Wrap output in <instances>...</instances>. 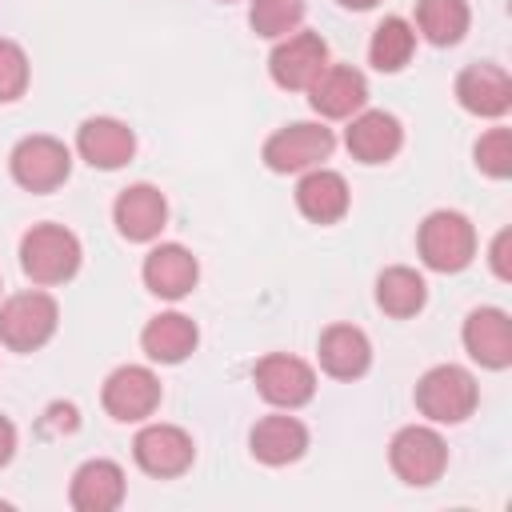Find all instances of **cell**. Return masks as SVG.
<instances>
[{"label": "cell", "mask_w": 512, "mask_h": 512, "mask_svg": "<svg viewBox=\"0 0 512 512\" xmlns=\"http://www.w3.org/2000/svg\"><path fill=\"white\" fill-rule=\"evenodd\" d=\"M476 376L460 364H436L416 380V408L436 424H464L476 412Z\"/></svg>", "instance_id": "obj_3"}, {"label": "cell", "mask_w": 512, "mask_h": 512, "mask_svg": "<svg viewBox=\"0 0 512 512\" xmlns=\"http://www.w3.org/2000/svg\"><path fill=\"white\" fill-rule=\"evenodd\" d=\"M348 180L332 168H308L296 184V208L312 220V224H336L348 212Z\"/></svg>", "instance_id": "obj_21"}, {"label": "cell", "mask_w": 512, "mask_h": 512, "mask_svg": "<svg viewBox=\"0 0 512 512\" xmlns=\"http://www.w3.org/2000/svg\"><path fill=\"white\" fill-rule=\"evenodd\" d=\"M348 120L352 124L344 128V144H348L352 160H360V164H384V160H392L400 152L404 128H400V120L392 112H384V108H368L364 112L360 108Z\"/></svg>", "instance_id": "obj_15"}, {"label": "cell", "mask_w": 512, "mask_h": 512, "mask_svg": "<svg viewBox=\"0 0 512 512\" xmlns=\"http://www.w3.org/2000/svg\"><path fill=\"white\" fill-rule=\"evenodd\" d=\"M416 52V28L404 16H384L372 32L368 44V60L376 72H400Z\"/></svg>", "instance_id": "obj_26"}, {"label": "cell", "mask_w": 512, "mask_h": 512, "mask_svg": "<svg viewBox=\"0 0 512 512\" xmlns=\"http://www.w3.org/2000/svg\"><path fill=\"white\" fill-rule=\"evenodd\" d=\"M248 448H252V456H256L260 464L280 468V464H292V460L304 456V448H308V428H304L296 416H280V412H276V416H264V420L252 424Z\"/></svg>", "instance_id": "obj_20"}, {"label": "cell", "mask_w": 512, "mask_h": 512, "mask_svg": "<svg viewBox=\"0 0 512 512\" xmlns=\"http://www.w3.org/2000/svg\"><path fill=\"white\" fill-rule=\"evenodd\" d=\"M80 260H84L80 240L64 224H32L24 232V240H20V268L40 288H52V284L72 280L76 268H80Z\"/></svg>", "instance_id": "obj_1"}, {"label": "cell", "mask_w": 512, "mask_h": 512, "mask_svg": "<svg viewBox=\"0 0 512 512\" xmlns=\"http://www.w3.org/2000/svg\"><path fill=\"white\" fill-rule=\"evenodd\" d=\"M324 68H328V40L320 32H304V28L280 36L268 56V72L284 92H308Z\"/></svg>", "instance_id": "obj_8"}, {"label": "cell", "mask_w": 512, "mask_h": 512, "mask_svg": "<svg viewBox=\"0 0 512 512\" xmlns=\"http://www.w3.org/2000/svg\"><path fill=\"white\" fill-rule=\"evenodd\" d=\"M68 500L76 512H112L120 508L124 500V468L116 460H84L72 476V488H68Z\"/></svg>", "instance_id": "obj_19"}, {"label": "cell", "mask_w": 512, "mask_h": 512, "mask_svg": "<svg viewBox=\"0 0 512 512\" xmlns=\"http://www.w3.org/2000/svg\"><path fill=\"white\" fill-rule=\"evenodd\" d=\"M252 380H256V392H260L268 404L288 408V412L300 408V404H308V400L316 396V372H312V364L300 360V356H288V352L264 356V360L256 364Z\"/></svg>", "instance_id": "obj_10"}, {"label": "cell", "mask_w": 512, "mask_h": 512, "mask_svg": "<svg viewBox=\"0 0 512 512\" xmlns=\"http://www.w3.org/2000/svg\"><path fill=\"white\" fill-rule=\"evenodd\" d=\"M344 8H356V12H364V8H376L380 0H340Z\"/></svg>", "instance_id": "obj_32"}, {"label": "cell", "mask_w": 512, "mask_h": 512, "mask_svg": "<svg viewBox=\"0 0 512 512\" xmlns=\"http://www.w3.org/2000/svg\"><path fill=\"white\" fill-rule=\"evenodd\" d=\"M308 104H312V112L324 116V120H348V116H356V112L368 104V80H364V72L352 68V64H328V68L312 80Z\"/></svg>", "instance_id": "obj_12"}, {"label": "cell", "mask_w": 512, "mask_h": 512, "mask_svg": "<svg viewBox=\"0 0 512 512\" xmlns=\"http://www.w3.org/2000/svg\"><path fill=\"white\" fill-rule=\"evenodd\" d=\"M144 288L160 300H184L196 280H200V264L196 256L184 248V244H156L148 256H144Z\"/></svg>", "instance_id": "obj_16"}, {"label": "cell", "mask_w": 512, "mask_h": 512, "mask_svg": "<svg viewBox=\"0 0 512 512\" xmlns=\"http://www.w3.org/2000/svg\"><path fill=\"white\" fill-rule=\"evenodd\" d=\"M332 148H336L332 128L312 124V120H296V124L276 128L264 140V164L272 172H308V168H320L332 156Z\"/></svg>", "instance_id": "obj_6"}, {"label": "cell", "mask_w": 512, "mask_h": 512, "mask_svg": "<svg viewBox=\"0 0 512 512\" xmlns=\"http://www.w3.org/2000/svg\"><path fill=\"white\" fill-rule=\"evenodd\" d=\"M56 324H60V304L40 288L16 292L0 304V344L12 352L44 348L52 340Z\"/></svg>", "instance_id": "obj_4"}, {"label": "cell", "mask_w": 512, "mask_h": 512, "mask_svg": "<svg viewBox=\"0 0 512 512\" xmlns=\"http://www.w3.org/2000/svg\"><path fill=\"white\" fill-rule=\"evenodd\" d=\"M16 456V424L8 416H0V468Z\"/></svg>", "instance_id": "obj_31"}, {"label": "cell", "mask_w": 512, "mask_h": 512, "mask_svg": "<svg viewBox=\"0 0 512 512\" xmlns=\"http://www.w3.org/2000/svg\"><path fill=\"white\" fill-rule=\"evenodd\" d=\"M464 348L480 368H508L512 364V320L504 308H476L464 320Z\"/></svg>", "instance_id": "obj_18"}, {"label": "cell", "mask_w": 512, "mask_h": 512, "mask_svg": "<svg viewBox=\"0 0 512 512\" xmlns=\"http://www.w3.org/2000/svg\"><path fill=\"white\" fill-rule=\"evenodd\" d=\"M456 100L464 112L496 120L512 108V80L500 64H468L456 76Z\"/></svg>", "instance_id": "obj_17"}, {"label": "cell", "mask_w": 512, "mask_h": 512, "mask_svg": "<svg viewBox=\"0 0 512 512\" xmlns=\"http://www.w3.org/2000/svg\"><path fill=\"white\" fill-rule=\"evenodd\" d=\"M416 252L432 272H460L476 256V228L464 212H428L416 232Z\"/></svg>", "instance_id": "obj_2"}, {"label": "cell", "mask_w": 512, "mask_h": 512, "mask_svg": "<svg viewBox=\"0 0 512 512\" xmlns=\"http://www.w3.org/2000/svg\"><path fill=\"white\" fill-rule=\"evenodd\" d=\"M132 456L136 464L148 472V476H160V480H172L180 472L192 468L196 460V444L184 428L176 424H144L132 440Z\"/></svg>", "instance_id": "obj_11"}, {"label": "cell", "mask_w": 512, "mask_h": 512, "mask_svg": "<svg viewBox=\"0 0 512 512\" xmlns=\"http://www.w3.org/2000/svg\"><path fill=\"white\" fill-rule=\"evenodd\" d=\"M304 20V0H252L248 4V24L264 40H280L296 32Z\"/></svg>", "instance_id": "obj_27"}, {"label": "cell", "mask_w": 512, "mask_h": 512, "mask_svg": "<svg viewBox=\"0 0 512 512\" xmlns=\"http://www.w3.org/2000/svg\"><path fill=\"white\" fill-rule=\"evenodd\" d=\"M12 180L28 192H56L72 172V152L56 136H24L8 156Z\"/></svg>", "instance_id": "obj_7"}, {"label": "cell", "mask_w": 512, "mask_h": 512, "mask_svg": "<svg viewBox=\"0 0 512 512\" xmlns=\"http://www.w3.org/2000/svg\"><path fill=\"white\" fill-rule=\"evenodd\" d=\"M196 344H200V332H196L192 316H184V312H160L140 332V348L156 364H180L196 352Z\"/></svg>", "instance_id": "obj_22"}, {"label": "cell", "mask_w": 512, "mask_h": 512, "mask_svg": "<svg viewBox=\"0 0 512 512\" xmlns=\"http://www.w3.org/2000/svg\"><path fill=\"white\" fill-rule=\"evenodd\" d=\"M508 244H512V232L504 228V232H496V240H492V252H488V260H492V272H496L500 280H512V264H508Z\"/></svg>", "instance_id": "obj_30"}, {"label": "cell", "mask_w": 512, "mask_h": 512, "mask_svg": "<svg viewBox=\"0 0 512 512\" xmlns=\"http://www.w3.org/2000/svg\"><path fill=\"white\" fill-rule=\"evenodd\" d=\"M28 88V52L16 40L0 36V104L20 100Z\"/></svg>", "instance_id": "obj_29"}, {"label": "cell", "mask_w": 512, "mask_h": 512, "mask_svg": "<svg viewBox=\"0 0 512 512\" xmlns=\"http://www.w3.org/2000/svg\"><path fill=\"white\" fill-rule=\"evenodd\" d=\"M376 304L396 316V320H408L416 316L424 304H428V284L416 268H404V264H392L376 276Z\"/></svg>", "instance_id": "obj_24"}, {"label": "cell", "mask_w": 512, "mask_h": 512, "mask_svg": "<svg viewBox=\"0 0 512 512\" xmlns=\"http://www.w3.org/2000/svg\"><path fill=\"white\" fill-rule=\"evenodd\" d=\"M112 220H116V232L132 244H148L164 232L168 224V200L160 188L152 184H128L116 204H112Z\"/></svg>", "instance_id": "obj_14"}, {"label": "cell", "mask_w": 512, "mask_h": 512, "mask_svg": "<svg viewBox=\"0 0 512 512\" xmlns=\"http://www.w3.org/2000/svg\"><path fill=\"white\" fill-rule=\"evenodd\" d=\"M100 404H104V412H108L112 420H120V424H140V420H148V416L160 408V380H156V372L144 368V364H124V368H116V372L104 380Z\"/></svg>", "instance_id": "obj_9"}, {"label": "cell", "mask_w": 512, "mask_h": 512, "mask_svg": "<svg viewBox=\"0 0 512 512\" xmlns=\"http://www.w3.org/2000/svg\"><path fill=\"white\" fill-rule=\"evenodd\" d=\"M320 368L336 380H356L372 364V344L356 324H332L320 332Z\"/></svg>", "instance_id": "obj_23"}, {"label": "cell", "mask_w": 512, "mask_h": 512, "mask_svg": "<svg viewBox=\"0 0 512 512\" xmlns=\"http://www.w3.org/2000/svg\"><path fill=\"white\" fill-rule=\"evenodd\" d=\"M76 152L100 172H116L136 152V132L116 116H88L76 128Z\"/></svg>", "instance_id": "obj_13"}, {"label": "cell", "mask_w": 512, "mask_h": 512, "mask_svg": "<svg viewBox=\"0 0 512 512\" xmlns=\"http://www.w3.org/2000/svg\"><path fill=\"white\" fill-rule=\"evenodd\" d=\"M388 464H392V472H396L404 484L428 488V484H436V480L444 476V468H448V444H444V436H440L436 428H428V424H408V428H400V432L392 436V444H388Z\"/></svg>", "instance_id": "obj_5"}, {"label": "cell", "mask_w": 512, "mask_h": 512, "mask_svg": "<svg viewBox=\"0 0 512 512\" xmlns=\"http://www.w3.org/2000/svg\"><path fill=\"white\" fill-rule=\"evenodd\" d=\"M476 168L492 180L512 176V132L508 128H488L476 140Z\"/></svg>", "instance_id": "obj_28"}, {"label": "cell", "mask_w": 512, "mask_h": 512, "mask_svg": "<svg viewBox=\"0 0 512 512\" xmlns=\"http://www.w3.org/2000/svg\"><path fill=\"white\" fill-rule=\"evenodd\" d=\"M468 20H472L468 0H416V28L436 48L460 44L468 32Z\"/></svg>", "instance_id": "obj_25"}]
</instances>
